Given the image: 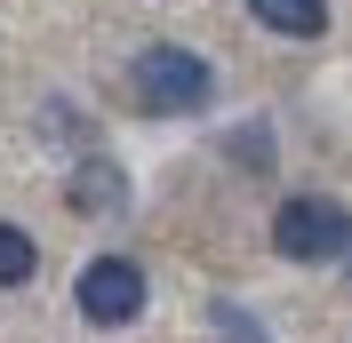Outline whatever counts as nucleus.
I'll use <instances>...</instances> for the list:
<instances>
[{
    "label": "nucleus",
    "instance_id": "f257e3e1",
    "mask_svg": "<svg viewBox=\"0 0 352 343\" xmlns=\"http://www.w3.org/2000/svg\"><path fill=\"white\" fill-rule=\"evenodd\" d=\"M136 104L153 112V120H184V112H200L208 96H217V72L200 64L192 48H176V40H153L144 56H136Z\"/></svg>",
    "mask_w": 352,
    "mask_h": 343
},
{
    "label": "nucleus",
    "instance_id": "f03ea898",
    "mask_svg": "<svg viewBox=\"0 0 352 343\" xmlns=\"http://www.w3.org/2000/svg\"><path fill=\"white\" fill-rule=\"evenodd\" d=\"M272 248L288 263H344L352 256V215L336 200H320V192H296L272 215Z\"/></svg>",
    "mask_w": 352,
    "mask_h": 343
},
{
    "label": "nucleus",
    "instance_id": "7ed1b4c3",
    "mask_svg": "<svg viewBox=\"0 0 352 343\" xmlns=\"http://www.w3.org/2000/svg\"><path fill=\"white\" fill-rule=\"evenodd\" d=\"M72 303H80L88 327H129L136 311H144V272H136L129 256H96L72 279Z\"/></svg>",
    "mask_w": 352,
    "mask_h": 343
},
{
    "label": "nucleus",
    "instance_id": "20e7f679",
    "mask_svg": "<svg viewBox=\"0 0 352 343\" xmlns=\"http://www.w3.org/2000/svg\"><path fill=\"white\" fill-rule=\"evenodd\" d=\"M65 200H72L80 215H120V208H129V176L112 168V160H80L72 184H65Z\"/></svg>",
    "mask_w": 352,
    "mask_h": 343
},
{
    "label": "nucleus",
    "instance_id": "39448f33",
    "mask_svg": "<svg viewBox=\"0 0 352 343\" xmlns=\"http://www.w3.org/2000/svg\"><path fill=\"white\" fill-rule=\"evenodd\" d=\"M248 16L264 32H288V40H320L329 32V0H248Z\"/></svg>",
    "mask_w": 352,
    "mask_h": 343
},
{
    "label": "nucleus",
    "instance_id": "423d86ee",
    "mask_svg": "<svg viewBox=\"0 0 352 343\" xmlns=\"http://www.w3.org/2000/svg\"><path fill=\"white\" fill-rule=\"evenodd\" d=\"M41 272V248L24 224H0V287H24V279Z\"/></svg>",
    "mask_w": 352,
    "mask_h": 343
},
{
    "label": "nucleus",
    "instance_id": "0eeeda50",
    "mask_svg": "<svg viewBox=\"0 0 352 343\" xmlns=\"http://www.w3.org/2000/svg\"><path fill=\"white\" fill-rule=\"evenodd\" d=\"M208 327H217V343H272V335H264V320L248 311V303H232V296L208 303Z\"/></svg>",
    "mask_w": 352,
    "mask_h": 343
},
{
    "label": "nucleus",
    "instance_id": "6e6552de",
    "mask_svg": "<svg viewBox=\"0 0 352 343\" xmlns=\"http://www.w3.org/2000/svg\"><path fill=\"white\" fill-rule=\"evenodd\" d=\"M224 152H232V160H256V168H264V160H272V136H264V128H241Z\"/></svg>",
    "mask_w": 352,
    "mask_h": 343
}]
</instances>
